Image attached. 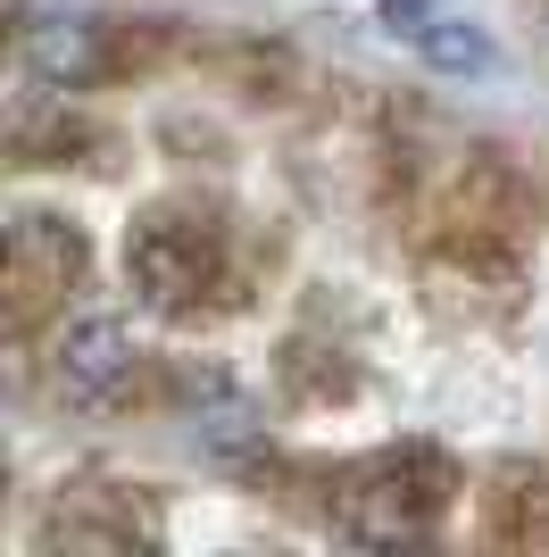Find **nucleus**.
Returning a JSON list of instances; mask_svg holds the SVG:
<instances>
[{
    "instance_id": "6e6552de",
    "label": "nucleus",
    "mask_w": 549,
    "mask_h": 557,
    "mask_svg": "<svg viewBox=\"0 0 549 557\" xmlns=\"http://www.w3.org/2000/svg\"><path fill=\"white\" fill-rule=\"evenodd\" d=\"M383 25H391V34H408V42H416V34L434 25V0H383Z\"/></svg>"
},
{
    "instance_id": "f257e3e1",
    "label": "nucleus",
    "mask_w": 549,
    "mask_h": 557,
    "mask_svg": "<svg viewBox=\"0 0 549 557\" xmlns=\"http://www.w3.org/2000/svg\"><path fill=\"white\" fill-rule=\"evenodd\" d=\"M441 499H450V466L434 449H391V458H366L342 491V524L375 549H408V541L434 533Z\"/></svg>"
},
{
    "instance_id": "423d86ee",
    "label": "nucleus",
    "mask_w": 549,
    "mask_h": 557,
    "mask_svg": "<svg viewBox=\"0 0 549 557\" xmlns=\"http://www.w3.org/2000/svg\"><path fill=\"white\" fill-rule=\"evenodd\" d=\"M192 442L217 466H258L267 458V424H258V408L233 392V383L200 374V392H192Z\"/></svg>"
},
{
    "instance_id": "7ed1b4c3",
    "label": "nucleus",
    "mask_w": 549,
    "mask_h": 557,
    "mask_svg": "<svg viewBox=\"0 0 549 557\" xmlns=\"http://www.w3.org/2000/svg\"><path fill=\"white\" fill-rule=\"evenodd\" d=\"M134 333L117 325V317H75L68 333H59V392L84 399V408H100V399H117L125 383H134Z\"/></svg>"
},
{
    "instance_id": "39448f33",
    "label": "nucleus",
    "mask_w": 549,
    "mask_h": 557,
    "mask_svg": "<svg viewBox=\"0 0 549 557\" xmlns=\"http://www.w3.org/2000/svg\"><path fill=\"white\" fill-rule=\"evenodd\" d=\"M17 59L42 75V84H59V92L91 84V75H109V42H100V25H91V17H25Z\"/></svg>"
},
{
    "instance_id": "f03ea898",
    "label": "nucleus",
    "mask_w": 549,
    "mask_h": 557,
    "mask_svg": "<svg viewBox=\"0 0 549 557\" xmlns=\"http://www.w3.org/2000/svg\"><path fill=\"white\" fill-rule=\"evenodd\" d=\"M125 275L150 308H183L217 283V233L192 225V216H142L134 242H125Z\"/></svg>"
},
{
    "instance_id": "0eeeda50",
    "label": "nucleus",
    "mask_w": 549,
    "mask_h": 557,
    "mask_svg": "<svg viewBox=\"0 0 549 557\" xmlns=\"http://www.w3.org/2000/svg\"><path fill=\"white\" fill-rule=\"evenodd\" d=\"M416 59L434 75H491L500 67V50L483 42V25H466V17H434L425 34H416Z\"/></svg>"
},
{
    "instance_id": "20e7f679",
    "label": "nucleus",
    "mask_w": 549,
    "mask_h": 557,
    "mask_svg": "<svg viewBox=\"0 0 549 557\" xmlns=\"http://www.w3.org/2000/svg\"><path fill=\"white\" fill-rule=\"evenodd\" d=\"M84 275V233L68 225V216H17L9 225V292H17V317L25 325V300L34 292H68V283Z\"/></svg>"
}]
</instances>
